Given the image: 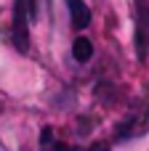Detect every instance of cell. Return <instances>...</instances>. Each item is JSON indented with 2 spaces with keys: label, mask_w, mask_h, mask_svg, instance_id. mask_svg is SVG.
Returning <instances> with one entry per match:
<instances>
[{
  "label": "cell",
  "mask_w": 149,
  "mask_h": 151,
  "mask_svg": "<svg viewBox=\"0 0 149 151\" xmlns=\"http://www.w3.org/2000/svg\"><path fill=\"white\" fill-rule=\"evenodd\" d=\"M37 11V0H16L13 8V42L19 50H27L29 45V19H35Z\"/></svg>",
  "instance_id": "6da1fadb"
},
{
  "label": "cell",
  "mask_w": 149,
  "mask_h": 151,
  "mask_svg": "<svg viewBox=\"0 0 149 151\" xmlns=\"http://www.w3.org/2000/svg\"><path fill=\"white\" fill-rule=\"evenodd\" d=\"M72 56H75V61L85 64V61L93 56V45H91V40H88V37H77L75 45H72Z\"/></svg>",
  "instance_id": "3957f363"
},
{
  "label": "cell",
  "mask_w": 149,
  "mask_h": 151,
  "mask_svg": "<svg viewBox=\"0 0 149 151\" xmlns=\"http://www.w3.org/2000/svg\"><path fill=\"white\" fill-rule=\"evenodd\" d=\"M75 151H104L101 143H96V146H91V149H75Z\"/></svg>",
  "instance_id": "277c9868"
},
{
  "label": "cell",
  "mask_w": 149,
  "mask_h": 151,
  "mask_svg": "<svg viewBox=\"0 0 149 151\" xmlns=\"http://www.w3.org/2000/svg\"><path fill=\"white\" fill-rule=\"evenodd\" d=\"M69 16H72V27H75V29H83V27H88V21H91V11H88L85 3H80V0H69Z\"/></svg>",
  "instance_id": "7a4b0ae2"
}]
</instances>
